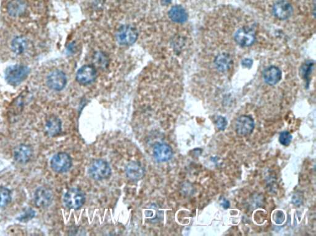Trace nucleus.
Returning <instances> with one entry per match:
<instances>
[{
  "mask_svg": "<svg viewBox=\"0 0 316 236\" xmlns=\"http://www.w3.org/2000/svg\"><path fill=\"white\" fill-rule=\"evenodd\" d=\"M30 70L24 65L10 66L5 71V79L10 84L18 85L22 83L28 76Z\"/></svg>",
  "mask_w": 316,
  "mask_h": 236,
  "instance_id": "f257e3e1",
  "label": "nucleus"
},
{
  "mask_svg": "<svg viewBox=\"0 0 316 236\" xmlns=\"http://www.w3.org/2000/svg\"><path fill=\"white\" fill-rule=\"evenodd\" d=\"M89 174L93 179L103 180L108 179L111 174V169L107 162L98 160L93 162L89 166Z\"/></svg>",
  "mask_w": 316,
  "mask_h": 236,
  "instance_id": "f03ea898",
  "label": "nucleus"
},
{
  "mask_svg": "<svg viewBox=\"0 0 316 236\" xmlns=\"http://www.w3.org/2000/svg\"><path fill=\"white\" fill-rule=\"evenodd\" d=\"M68 83L66 74L60 69H55L47 77V85L49 88L55 91H61L65 88Z\"/></svg>",
  "mask_w": 316,
  "mask_h": 236,
  "instance_id": "7ed1b4c3",
  "label": "nucleus"
},
{
  "mask_svg": "<svg viewBox=\"0 0 316 236\" xmlns=\"http://www.w3.org/2000/svg\"><path fill=\"white\" fill-rule=\"evenodd\" d=\"M86 198L84 193L77 188H71L66 193L64 202L67 208L71 209H79L84 205Z\"/></svg>",
  "mask_w": 316,
  "mask_h": 236,
  "instance_id": "20e7f679",
  "label": "nucleus"
},
{
  "mask_svg": "<svg viewBox=\"0 0 316 236\" xmlns=\"http://www.w3.org/2000/svg\"><path fill=\"white\" fill-rule=\"evenodd\" d=\"M72 166L70 156L66 153H59L52 159L51 167L53 171L58 173H64L69 171Z\"/></svg>",
  "mask_w": 316,
  "mask_h": 236,
  "instance_id": "39448f33",
  "label": "nucleus"
},
{
  "mask_svg": "<svg viewBox=\"0 0 316 236\" xmlns=\"http://www.w3.org/2000/svg\"><path fill=\"white\" fill-rule=\"evenodd\" d=\"M254 126V119L251 116H241L236 123V132L240 136H246L253 132Z\"/></svg>",
  "mask_w": 316,
  "mask_h": 236,
  "instance_id": "423d86ee",
  "label": "nucleus"
},
{
  "mask_svg": "<svg viewBox=\"0 0 316 236\" xmlns=\"http://www.w3.org/2000/svg\"><path fill=\"white\" fill-rule=\"evenodd\" d=\"M96 77V69L93 65H87L79 69L77 73L76 79L81 84L88 85L92 83Z\"/></svg>",
  "mask_w": 316,
  "mask_h": 236,
  "instance_id": "0eeeda50",
  "label": "nucleus"
},
{
  "mask_svg": "<svg viewBox=\"0 0 316 236\" xmlns=\"http://www.w3.org/2000/svg\"><path fill=\"white\" fill-rule=\"evenodd\" d=\"M137 30L129 25L122 26L118 33L119 43L127 46L134 44L137 40Z\"/></svg>",
  "mask_w": 316,
  "mask_h": 236,
  "instance_id": "6e6552de",
  "label": "nucleus"
},
{
  "mask_svg": "<svg viewBox=\"0 0 316 236\" xmlns=\"http://www.w3.org/2000/svg\"><path fill=\"white\" fill-rule=\"evenodd\" d=\"M255 34L252 29L243 27L236 32L235 39L236 42L241 46L246 47L251 46L255 41Z\"/></svg>",
  "mask_w": 316,
  "mask_h": 236,
  "instance_id": "1a4fd4ad",
  "label": "nucleus"
},
{
  "mask_svg": "<svg viewBox=\"0 0 316 236\" xmlns=\"http://www.w3.org/2000/svg\"><path fill=\"white\" fill-rule=\"evenodd\" d=\"M52 201V192L49 189L41 187L37 190L35 195V202L38 208H47L51 204Z\"/></svg>",
  "mask_w": 316,
  "mask_h": 236,
  "instance_id": "9d476101",
  "label": "nucleus"
},
{
  "mask_svg": "<svg viewBox=\"0 0 316 236\" xmlns=\"http://www.w3.org/2000/svg\"><path fill=\"white\" fill-rule=\"evenodd\" d=\"M173 152L171 147L166 144H157L153 148V155L158 162H166L171 160Z\"/></svg>",
  "mask_w": 316,
  "mask_h": 236,
  "instance_id": "9b49d317",
  "label": "nucleus"
},
{
  "mask_svg": "<svg viewBox=\"0 0 316 236\" xmlns=\"http://www.w3.org/2000/svg\"><path fill=\"white\" fill-rule=\"evenodd\" d=\"M273 11L276 17L284 20L291 16L293 9L288 2L285 0H280L273 6Z\"/></svg>",
  "mask_w": 316,
  "mask_h": 236,
  "instance_id": "f8f14e48",
  "label": "nucleus"
},
{
  "mask_svg": "<svg viewBox=\"0 0 316 236\" xmlns=\"http://www.w3.org/2000/svg\"><path fill=\"white\" fill-rule=\"evenodd\" d=\"M33 151L30 146L21 145L16 148L14 152L15 160L19 163L25 164L30 160Z\"/></svg>",
  "mask_w": 316,
  "mask_h": 236,
  "instance_id": "ddd939ff",
  "label": "nucleus"
},
{
  "mask_svg": "<svg viewBox=\"0 0 316 236\" xmlns=\"http://www.w3.org/2000/svg\"><path fill=\"white\" fill-rule=\"evenodd\" d=\"M126 171L127 176L134 181L142 179L145 174L144 168L137 162H131L127 164Z\"/></svg>",
  "mask_w": 316,
  "mask_h": 236,
  "instance_id": "4468645a",
  "label": "nucleus"
},
{
  "mask_svg": "<svg viewBox=\"0 0 316 236\" xmlns=\"http://www.w3.org/2000/svg\"><path fill=\"white\" fill-rule=\"evenodd\" d=\"M263 76L265 83L269 85L277 84L281 79V72L279 68L272 66L265 69Z\"/></svg>",
  "mask_w": 316,
  "mask_h": 236,
  "instance_id": "2eb2a0df",
  "label": "nucleus"
},
{
  "mask_svg": "<svg viewBox=\"0 0 316 236\" xmlns=\"http://www.w3.org/2000/svg\"><path fill=\"white\" fill-rule=\"evenodd\" d=\"M169 17L174 22L182 23L187 20L188 14L186 10L180 5H176L169 10Z\"/></svg>",
  "mask_w": 316,
  "mask_h": 236,
  "instance_id": "dca6fc26",
  "label": "nucleus"
},
{
  "mask_svg": "<svg viewBox=\"0 0 316 236\" xmlns=\"http://www.w3.org/2000/svg\"><path fill=\"white\" fill-rule=\"evenodd\" d=\"M8 11L13 16H20L25 13L26 4L23 0H12L8 4Z\"/></svg>",
  "mask_w": 316,
  "mask_h": 236,
  "instance_id": "f3484780",
  "label": "nucleus"
},
{
  "mask_svg": "<svg viewBox=\"0 0 316 236\" xmlns=\"http://www.w3.org/2000/svg\"><path fill=\"white\" fill-rule=\"evenodd\" d=\"M232 58L226 53H222V54L217 55L216 59H215V65H216V68L222 72L228 70L232 65Z\"/></svg>",
  "mask_w": 316,
  "mask_h": 236,
  "instance_id": "a211bd4d",
  "label": "nucleus"
},
{
  "mask_svg": "<svg viewBox=\"0 0 316 236\" xmlns=\"http://www.w3.org/2000/svg\"><path fill=\"white\" fill-rule=\"evenodd\" d=\"M62 126V121L60 119L56 116H52L47 122V132L50 136H55L61 132Z\"/></svg>",
  "mask_w": 316,
  "mask_h": 236,
  "instance_id": "6ab92c4d",
  "label": "nucleus"
},
{
  "mask_svg": "<svg viewBox=\"0 0 316 236\" xmlns=\"http://www.w3.org/2000/svg\"><path fill=\"white\" fill-rule=\"evenodd\" d=\"M28 47V42L23 36H18L13 39L12 44L13 51L16 54L20 55L25 52Z\"/></svg>",
  "mask_w": 316,
  "mask_h": 236,
  "instance_id": "aec40b11",
  "label": "nucleus"
},
{
  "mask_svg": "<svg viewBox=\"0 0 316 236\" xmlns=\"http://www.w3.org/2000/svg\"><path fill=\"white\" fill-rule=\"evenodd\" d=\"M11 199L10 191L6 188L0 187V208L6 207L10 203Z\"/></svg>",
  "mask_w": 316,
  "mask_h": 236,
  "instance_id": "412c9836",
  "label": "nucleus"
},
{
  "mask_svg": "<svg viewBox=\"0 0 316 236\" xmlns=\"http://www.w3.org/2000/svg\"><path fill=\"white\" fill-rule=\"evenodd\" d=\"M278 140H279V142L281 145L283 146H288L290 144L291 142L292 135L290 134V132L284 131L281 132L280 134Z\"/></svg>",
  "mask_w": 316,
  "mask_h": 236,
  "instance_id": "4be33fe9",
  "label": "nucleus"
},
{
  "mask_svg": "<svg viewBox=\"0 0 316 236\" xmlns=\"http://www.w3.org/2000/svg\"><path fill=\"white\" fill-rule=\"evenodd\" d=\"M216 125L220 131H224L227 126V119L222 116H219L216 120Z\"/></svg>",
  "mask_w": 316,
  "mask_h": 236,
  "instance_id": "5701e85b",
  "label": "nucleus"
},
{
  "mask_svg": "<svg viewBox=\"0 0 316 236\" xmlns=\"http://www.w3.org/2000/svg\"><path fill=\"white\" fill-rule=\"evenodd\" d=\"M273 219H274L276 224H282L284 220H285V215H284L282 211H277V212H276L274 217H273Z\"/></svg>",
  "mask_w": 316,
  "mask_h": 236,
  "instance_id": "b1692460",
  "label": "nucleus"
},
{
  "mask_svg": "<svg viewBox=\"0 0 316 236\" xmlns=\"http://www.w3.org/2000/svg\"><path fill=\"white\" fill-rule=\"evenodd\" d=\"M241 64L246 68H251L253 65V61L249 59H245L242 61Z\"/></svg>",
  "mask_w": 316,
  "mask_h": 236,
  "instance_id": "393cba45",
  "label": "nucleus"
},
{
  "mask_svg": "<svg viewBox=\"0 0 316 236\" xmlns=\"http://www.w3.org/2000/svg\"><path fill=\"white\" fill-rule=\"evenodd\" d=\"M222 206L223 207H224L225 209H227L229 208L230 203L229 202H228L227 200H224V201H223V202H222Z\"/></svg>",
  "mask_w": 316,
  "mask_h": 236,
  "instance_id": "a878e982",
  "label": "nucleus"
},
{
  "mask_svg": "<svg viewBox=\"0 0 316 236\" xmlns=\"http://www.w3.org/2000/svg\"><path fill=\"white\" fill-rule=\"evenodd\" d=\"M172 0H161V3L163 6H166V5H168L171 3Z\"/></svg>",
  "mask_w": 316,
  "mask_h": 236,
  "instance_id": "bb28decb",
  "label": "nucleus"
}]
</instances>
